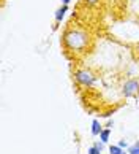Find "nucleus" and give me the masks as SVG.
<instances>
[{
  "label": "nucleus",
  "instance_id": "1",
  "mask_svg": "<svg viewBox=\"0 0 139 154\" xmlns=\"http://www.w3.org/2000/svg\"><path fill=\"white\" fill-rule=\"evenodd\" d=\"M90 33L81 27H70L62 37L63 46L71 53H84L90 45Z\"/></svg>",
  "mask_w": 139,
  "mask_h": 154
},
{
  "label": "nucleus",
  "instance_id": "2",
  "mask_svg": "<svg viewBox=\"0 0 139 154\" xmlns=\"http://www.w3.org/2000/svg\"><path fill=\"white\" fill-rule=\"evenodd\" d=\"M74 81L78 84H81V86H84V88H90L92 84H95L96 76L90 70H78L74 73Z\"/></svg>",
  "mask_w": 139,
  "mask_h": 154
},
{
  "label": "nucleus",
  "instance_id": "3",
  "mask_svg": "<svg viewBox=\"0 0 139 154\" xmlns=\"http://www.w3.org/2000/svg\"><path fill=\"white\" fill-rule=\"evenodd\" d=\"M139 92V78H131L128 79L125 84H123V88H122V95L123 97H133L135 94Z\"/></svg>",
  "mask_w": 139,
  "mask_h": 154
},
{
  "label": "nucleus",
  "instance_id": "4",
  "mask_svg": "<svg viewBox=\"0 0 139 154\" xmlns=\"http://www.w3.org/2000/svg\"><path fill=\"white\" fill-rule=\"evenodd\" d=\"M68 13V5H62V7L55 11V14H54V19L57 24H60V22L63 21V18H65V14Z\"/></svg>",
  "mask_w": 139,
  "mask_h": 154
},
{
  "label": "nucleus",
  "instance_id": "5",
  "mask_svg": "<svg viewBox=\"0 0 139 154\" xmlns=\"http://www.w3.org/2000/svg\"><path fill=\"white\" fill-rule=\"evenodd\" d=\"M103 129L104 127L101 125V122L98 121V119H93V121H92V135H93V137H100Z\"/></svg>",
  "mask_w": 139,
  "mask_h": 154
},
{
  "label": "nucleus",
  "instance_id": "6",
  "mask_svg": "<svg viewBox=\"0 0 139 154\" xmlns=\"http://www.w3.org/2000/svg\"><path fill=\"white\" fill-rule=\"evenodd\" d=\"M109 138H111V129L104 127V129L101 130V134H100V140L103 141V143H108Z\"/></svg>",
  "mask_w": 139,
  "mask_h": 154
},
{
  "label": "nucleus",
  "instance_id": "7",
  "mask_svg": "<svg viewBox=\"0 0 139 154\" xmlns=\"http://www.w3.org/2000/svg\"><path fill=\"white\" fill-rule=\"evenodd\" d=\"M109 154H128V151L122 149L119 145H111L109 146Z\"/></svg>",
  "mask_w": 139,
  "mask_h": 154
},
{
  "label": "nucleus",
  "instance_id": "8",
  "mask_svg": "<svg viewBox=\"0 0 139 154\" xmlns=\"http://www.w3.org/2000/svg\"><path fill=\"white\" fill-rule=\"evenodd\" d=\"M126 151H128V154H139V145H138V143L131 145Z\"/></svg>",
  "mask_w": 139,
  "mask_h": 154
},
{
  "label": "nucleus",
  "instance_id": "9",
  "mask_svg": "<svg viewBox=\"0 0 139 154\" xmlns=\"http://www.w3.org/2000/svg\"><path fill=\"white\" fill-rule=\"evenodd\" d=\"M87 154H101V151L98 149L96 146H93V145H92V146L89 148V149H87Z\"/></svg>",
  "mask_w": 139,
  "mask_h": 154
},
{
  "label": "nucleus",
  "instance_id": "10",
  "mask_svg": "<svg viewBox=\"0 0 139 154\" xmlns=\"http://www.w3.org/2000/svg\"><path fill=\"white\" fill-rule=\"evenodd\" d=\"M120 148H122V149H128V148H130V145H128V141H126L125 138H122L120 141H119V143H117Z\"/></svg>",
  "mask_w": 139,
  "mask_h": 154
},
{
  "label": "nucleus",
  "instance_id": "11",
  "mask_svg": "<svg viewBox=\"0 0 139 154\" xmlns=\"http://www.w3.org/2000/svg\"><path fill=\"white\" fill-rule=\"evenodd\" d=\"M93 146H96L98 149H100V151L103 152V151H104V148H106V143H103V141L100 140V141H95V143H93Z\"/></svg>",
  "mask_w": 139,
  "mask_h": 154
},
{
  "label": "nucleus",
  "instance_id": "12",
  "mask_svg": "<svg viewBox=\"0 0 139 154\" xmlns=\"http://www.w3.org/2000/svg\"><path fill=\"white\" fill-rule=\"evenodd\" d=\"M84 2H85L87 5H90V7H95V5L100 3V0H84Z\"/></svg>",
  "mask_w": 139,
  "mask_h": 154
},
{
  "label": "nucleus",
  "instance_id": "13",
  "mask_svg": "<svg viewBox=\"0 0 139 154\" xmlns=\"http://www.w3.org/2000/svg\"><path fill=\"white\" fill-rule=\"evenodd\" d=\"M112 125H114V121H111V119H109V121L106 122V127H108V129H112Z\"/></svg>",
  "mask_w": 139,
  "mask_h": 154
},
{
  "label": "nucleus",
  "instance_id": "14",
  "mask_svg": "<svg viewBox=\"0 0 139 154\" xmlns=\"http://www.w3.org/2000/svg\"><path fill=\"white\" fill-rule=\"evenodd\" d=\"M70 2H71V0H62V5H68Z\"/></svg>",
  "mask_w": 139,
  "mask_h": 154
},
{
  "label": "nucleus",
  "instance_id": "15",
  "mask_svg": "<svg viewBox=\"0 0 139 154\" xmlns=\"http://www.w3.org/2000/svg\"><path fill=\"white\" fill-rule=\"evenodd\" d=\"M138 99H139V92H138Z\"/></svg>",
  "mask_w": 139,
  "mask_h": 154
}]
</instances>
